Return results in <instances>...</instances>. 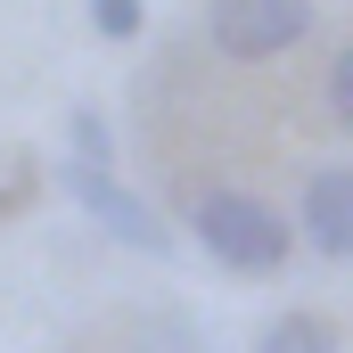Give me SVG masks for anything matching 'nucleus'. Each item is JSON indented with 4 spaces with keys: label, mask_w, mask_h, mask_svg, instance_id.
<instances>
[{
    "label": "nucleus",
    "mask_w": 353,
    "mask_h": 353,
    "mask_svg": "<svg viewBox=\"0 0 353 353\" xmlns=\"http://www.w3.org/2000/svg\"><path fill=\"white\" fill-rule=\"evenodd\" d=\"M189 230H197V247L214 263L239 271V279H271V271H288V255H296L288 214H271L263 197H247V189H205L189 205Z\"/></svg>",
    "instance_id": "nucleus-1"
},
{
    "label": "nucleus",
    "mask_w": 353,
    "mask_h": 353,
    "mask_svg": "<svg viewBox=\"0 0 353 353\" xmlns=\"http://www.w3.org/2000/svg\"><path fill=\"white\" fill-rule=\"evenodd\" d=\"M58 189L83 205L107 239H123L132 255H165V247H173L165 214H157V205H148L132 181H115V165H83V157H66V165H58Z\"/></svg>",
    "instance_id": "nucleus-2"
},
{
    "label": "nucleus",
    "mask_w": 353,
    "mask_h": 353,
    "mask_svg": "<svg viewBox=\"0 0 353 353\" xmlns=\"http://www.w3.org/2000/svg\"><path fill=\"white\" fill-rule=\"evenodd\" d=\"M205 33L222 58L255 66V58H279L312 33V0H214L205 8Z\"/></svg>",
    "instance_id": "nucleus-3"
},
{
    "label": "nucleus",
    "mask_w": 353,
    "mask_h": 353,
    "mask_svg": "<svg viewBox=\"0 0 353 353\" xmlns=\"http://www.w3.org/2000/svg\"><path fill=\"white\" fill-rule=\"evenodd\" d=\"M304 239L321 263H353V165H321L304 181Z\"/></svg>",
    "instance_id": "nucleus-4"
},
{
    "label": "nucleus",
    "mask_w": 353,
    "mask_h": 353,
    "mask_svg": "<svg viewBox=\"0 0 353 353\" xmlns=\"http://www.w3.org/2000/svg\"><path fill=\"white\" fill-rule=\"evenodd\" d=\"M255 353H337V321L329 312H271L255 329Z\"/></svg>",
    "instance_id": "nucleus-5"
},
{
    "label": "nucleus",
    "mask_w": 353,
    "mask_h": 353,
    "mask_svg": "<svg viewBox=\"0 0 353 353\" xmlns=\"http://www.w3.org/2000/svg\"><path fill=\"white\" fill-rule=\"evenodd\" d=\"M66 140H74V157H83V165H115V132H107V115H99V107H74V115H66Z\"/></svg>",
    "instance_id": "nucleus-6"
},
{
    "label": "nucleus",
    "mask_w": 353,
    "mask_h": 353,
    "mask_svg": "<svg viewBox=\"0 0 353 353\" xmlns=\"http://www.w3.org/2000/svg\"><path fill=\"white\" fill-rule=\"evenodd\" d=\"M90 25H99L107 41H132V33L148 25V8H140V0H90Z\"/></svg>",
    "instance_id": "nucleus-7"
},
{
    "label": "nucleus",
    "mask_w": 353,
    "mask_h": 353,
    "mask_svg": "<svg viewBox=\"0 0 353 353\" xmlns=\"http://www.w3.org/2000/svg\"><path fill=\"white\" fill-rule=\"evenodd\" d=\"M329 115H337V132L353 140V50L329 58Z\"/></svg>",
    "instance_id": "nucleus-8"
}]
</instances>
